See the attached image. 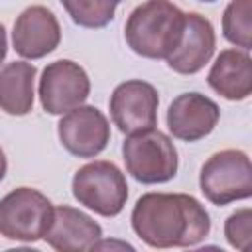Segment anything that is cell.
I'll use <instances>...</instances> for the list:
<instances>
[{
    "label": "cell",
    "instance_id": "7",
    "mask_svg": "<svg viewBox=\"0 0 252 252\" xmlns=\"http://www.w3.org/2000/svg\"><path fill=\"white\" fill-rule=\"evenodd\" d=\"M37 94L47 114L61 116L85 104L91 94V79L79 63L71 59H57L43 69Z\"/></svg>",
    "mask_w": 252,
    "mask_h": 252
},
{
    "label": "cell",
    "instance_id": "14",
    "mask_svg": "<svg viewBox=\"0 0 252 252\" xmlns=\"http://www.w3.org/2000/svg\"><path fill=\"white\" fill-rule=\"evenodd\" d=\"M207 83L226 100H246L252 93L250 53L238 47L222 49L209 69Z\"/></svg>",
    "mask_w": 252,
    "mask_h": 252
},
{
    "label": "cell",
    "instance_id": "1",
    "mask_svg": "<svg viewBox=\"0 0 252 252\" xmlns=\"http://www.w3.org/2000/svg\"><path fill=\"white\" fill-rule=\"evenodd\" d=\"M132 230L152 248H185L205 240L211 217L187 193H144L130 215Z\"/></svg>",
    "mask_w": 252,
    "mask_h": 252
},
{
    "label": "cell",
    "instance_id": "8",
    "mask_svg": "<svg viewBox=\"0 0 252 252\" xmlns=\"http://www.w3.org/2000/svg\"><path fill=\"white\" fill-rule=\"evenodd\" d=\"M158 89L142 79H128L114 87L108 110L112 124L122 134L154 128L158 124Z\"/></svg>",
    "mask_w": 252,
    "mask_h": 252
},
{
    "label": "cell",
    "instance_id": "17",
    "mask_svg": "<svg viewBox=\"0 0 252 252\" xmlns=\"http://www.w3.org/2000/svg\"><path fill=\"white\" fill-rule=\"evenodd\" d=\"M71 20L89 30L104 28L112 22L118 0H59Z\"/></svg>",
    "mask_w": 252,
    "mask_h": 252
},
{
    "label": "cell",
    "instance_id": "10",
    "mask_svg": "<svg viewBox=\"0 0 252 252\" xmlns=\"http://www.w3.org/2000/svg\"><path fill=\"white\" fill-rule=\"evenodd\" d=\"M61 43V26L45 6H28L14 22L12 45L24 59H41Z\"/></svg>",
    "mask_w": 252,
    "mask_h": 252
},
{
    "label": "cell",
    "instance_id": "13",
    "mask_svg": "<svg viewBox=\"0 0 252 252\" xmlns=\"http://www.w3.org/2000/svg\"><path fill=\"white\" fill-rule=\"evenodd\" d=\"M102 238V226L81 209L59 205L53 209V220L43 240L57 252L94 250Z\"/></svg>",
    "mask_w": 252,
    "mask_h": 252
},
{
    "label": "cell",
    "instance_id": "15",
    "mask_svg": "<svg viewBox=\"0 0 252 252\" xmlns=\"http://www.w3.org/2000/svg\"><path fill=\"white\" fill-rule=\"evenodd\" d=\"M35 65L12 61L0 69V110L10 116H26L33 108Z\"/></svg>",
    "mask_w": 252,
    "mask_h": 252
},
{
    "label": "cell",
    "instance_id": "3",
    "mask_svg": "<svg viewBox=\"0 0 252 252\" xmlns=\"http://www.w3.org/2000/svg\"><path fill=\"white\" fill-rule=\"evenodd\" d=\"M122 158L126 171L144 185L171 181L179 167L173 140L156 126L126 134V140L122 142Z\"/></svg>",
    "mask_w": 252,
    "mask_h": 252
},
{
    "label": "cell",
    "instance_id": "21",
    "mask_svg": "<svg viewBox=\"0 0 252 252\" xmlns=\"http://www.w3.org/2000/svg\"><path fill=\"white\" fill-rule=\"evenodd\" d=\"M199 2H217V0H199Z\"/></svg>",
    "mask_w": 252,
    "mask_h": 252
},
{
    "label": "cell",
    "instance_id": "22",
    "mask_svg": "<svg viewBox=\"0 0 252 252\" xmlns=\"http://www.w3.org/2000/svg\"><path fill=\"white\" fill-rule=\"evenodd\" d=\"M120 2H122V0H118V4H120Z\"/></svg>",
    "mask_w": 252,
    "mask_h": 252
},
{
    "label": "cell",
    "instance_id": "20",
    "mask_svg": "<svg viewBox=\"0 0 252 252\" xmlns=\"http://www.w3.org/2000/svg\"><path fill=\"white\" fill-rule=\"evenodd\" d=\"M6 171H8V159H6V154H4V150L0 148V181L4 179Z\"/></svg>",
    "mask_w": 252,
    "mask_h": 252
},
{
    "label": "cell",
    "instance_id": "19",
    "mask_svg": "<svg viewBox=\"0 0 252 252\" xmlns=\"http://www.w3.org/2000/svg\"><path fill=\"white\" fill-rule=\"evenodd\" d=\"M6 53H8V35H6L4 24H0V65L6 59Z\"/></svg>",
    "mask_w": 252,
    "mask_h": 252
},
{
    "label": "cell",
    "instance_id": "9",
    "mask_svg": "<svg viewBox=\"0 0 252 252\" xmlns=\"http://www.w3.org/2000/svg\"><path fill=\"white\" fill-rule=\"evenodd\" d=\"M57 136L71 156L96 158L110 142V124L102 110L91 104H81L61 114Z\"/></svg>",
    "mask_w": 252,
    "mask_h": 252
},
{
    "label": "cell",
    "instance_id": "12",
    "mask_svg": "<svg viewBox=\"0 0 252 252\" xmlns=\"http://www.w3.org/2000/svg\"><path fill=\"white\" fill-rule=\"evenodd\" d=\"M215 45L213 24L199 12H185L179 43L165 59L167 67L179 75H195L211 61Z\"/></svg>",
    "mask_w": 252,
    "mask_h": 252
},
{
    "label": "cell",
    "instance_id": "11",
    "mask_svg": "<svg viewBox=\"0 0 252 252\" xmlns=\"http://www.w3.org/2000/svg\"><path fill=\"white\" fill-rule=\"evenodd\" d=\"M220 120L219 104L201 93L177 94L165 114L167 128L181 142H199L209 136Z\"/></svg>",
    "mask_w": 252,
    "mask_h": 252
},
{
    "label": "cell",
    "instance_id": "4",
    "mask_svg": "<svg viewBox=\"0 0 252 252\" xmlns=\"http://www.w3.org/2000/svg\"><path fill=\"white\" fill-rule=\"evenodd\" d=\"M199 187L205 199L217 207L252 197V163L246 152L226 148L215 152L201 167Z\"/></svg>",
    "mask_w": 252,
    "mask_h": 252
},
{
    "label": "cell",
    "instance_id": "2",
    "mask_svg": "<svg viewBox=\"0 0 252 252\" xmlns=\"http://www.w3.org/2000/svg\"><path fill=\"white\" fill-rule=\"evenodd\" d=\"M183 18L185 12L169 0H146L130 12L124 24V39L140 57L167 59L179 43Z\"/></svg>",
    "mask_w": 252,
    "mask_h": 252
},
{
    "label": "cell",
    "instance_id": "6",
    "mask_svg": "<svg viewBox=\"0 0 252 252\" xmlns=\"http://www.w3.org/2000/svg\"><path fill=\"white\" fill-rule=\"evenodd\" d=\"M53 203L33 187H16L0 199V236L37 242L53 220Z\"/></svg>",
    "mask_w": 252,
    "mask_h": 252
},
{
    "label": "cell",
    "instance_id": "16",
    "mask_svg": "<svg viewBox=\"0 0 252 252\" xmlns=\"http://www.w3.org/2000/svg\"><path fill=\"white\" fill-rule=\"evenodd\" d=\"M222 35L238 49L252 47V0H230L222 14Z\"/></svg>",
    "mask_w": 252,
    "mask_h": 252
},
{
    "label": "cell",
    "instance_id": "5",
    "mask_svg": "<svg viewBox=\"0 0 252 252\" xmlns=\"http://www.w3.org/2000/svg\"><path fill=\"white\" fill-rule=\"evenodd\" d=\"M79 205L100 217H116L128 201V183L120 167L106 159H94L79 167L71 181Z\"/></svg>",
    "mask_w": 252,
    "mask_h": 252
},
{
    "label": "cell",
    "instance_id": "18",
    "mask_svg": "<svg viewBox=\"0 0 252 252\" xmlns=\"http://www.w3.org/2000/svg\"><path fill=\"white\" fill-rule=\"evenodd\" d=\"M224 238L236 250H248L252 238V209L242 207L226 217L224 220Z\"/></svg>",
    "mask_w": 252,
    "mask_h": 252
}]
</instances>
